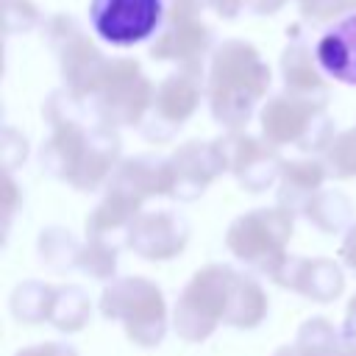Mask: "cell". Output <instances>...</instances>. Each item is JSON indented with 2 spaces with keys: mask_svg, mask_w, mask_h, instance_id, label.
Masks as SVG:
<instances>
[{
  "mask_svg": "<svg viewBox=\"0 0 356 356\" xmlns=\"http://www.w3.org/2000/svg\"><path fill=\"white\" fill-rule=\"evenodd\" d=\"M159 0H97L95 25L97 31L120 44L145 39L159 22Z\"/></svg>",
  "mask_w": 356,
  "mask_h": 356,
  "instance_id": "6da1fadb",
  "label": "cell"
}]
</instances>
